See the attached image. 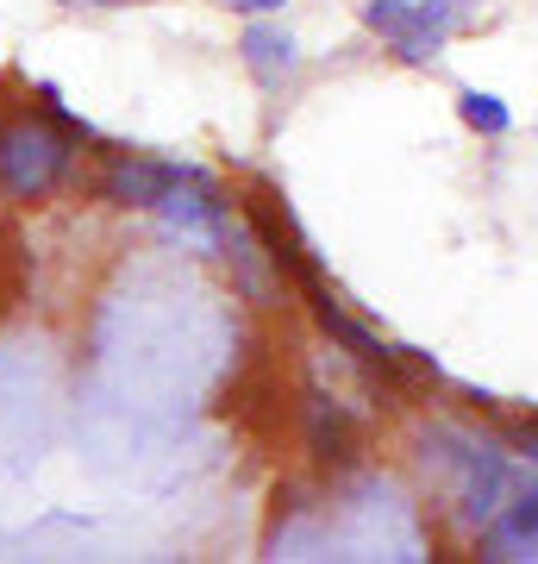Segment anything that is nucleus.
I'll return each instance as SVG.
<instances>
[{"mask_svg": "<svg viewBox=\"0 0 538 564\" xmlns=\"http://www.w3.org/2000/svg\"><path fill=\"white\" fill-rule=\"evenodd\" d=\"M69 163H76V132H63L44 107H25V113L0 120V195L7 202L32 207L44 195H57Z\"/></svg>", "mask_w": 538, "mask_h": 564, "instance_id": "nucleus-1", "label": "nucleus"}, {"mask_svg": "<svg viewBox=\"0 0 538 564\" xmlns=\"http://www.w3.org/2000/svg\"><path fill=\"white\" fill-rule=\"evenodd\" d=\"M239 214H244V226L257 232V245L276 258V270H282V282H295V289H314V282H326L319 276V258H314V245H307V232L295 226V214H288V202H282L270 182H251L244 188V202H239Z\"/></svg>", "mask_w": 538, "mask_h": 564, "instance_id": "nucleus-2", "label": "nucleus"}, {"mask_svg": "<svg viewBox=\"0 0 538 564\" xmlns=\"http://www.w3.org/2000/svg\"><path fill=\"white\" fill-rule=\"evenodd\" d=\"M188 170V163H169V158H144V151H107L100 158V182H95V195L107 207H151L176 188V176Z\"/></svg>", "mask_w": 538, "mask_h": 564, "instance_id": "nucleus-3", "label": "nucleus"}, {"mask_svg": "<svg viewBox=\"0 0 538 564\" xmlns=\"http://www.w3.org/2000/svg\"><path fill=\"white\" fill-rule=\"evenodd\" d=\"M300 440H307V458L319 470H351L363 458V421L332 395H307L300 408Z\"/></svg>", "mask_w": 538, "mask_h": 564, "instance_id": "nucleus-4", "label": "nucleus"}, {"mask_svg": "<svg viewBox=\"0 0 538 564\" xmlns=\"http://www.w3.org/2000/svg\"><path fill=\"white\" fill-rule=\"evenodd\" d=\"M363 25H370L376 39L395 44V57H407V63H432L439 44H444V32L426 20L419 0H370V7H363Z\"/></svg>", "mask_w": 538, "mask_h": 564, "instance_id": "nucleus-5", "label": "nucleus"}, {"mask_svg": "<svg viewBox=\"0 0 538 564\" xmlns=\"http://www.w3.org/2000/svg\"><path fill=\"white\" fill-rule=\"evenodd\" d=\"M220 251H226V263H232V282H239V295L251 307H282V270H276V258L257 245V232L244 226V232H232V220H226V239H220Z\"/></svg>", "mask_w": 538, "mask_h": 564, "instance_id": "nucleus-6", "label": "nucleus"}, {"mask_svg": "<svg viewBox=\"0 0 538 564\" xmlns=\"http://www.w3.org/2000/svg\"><path fill=\"white\" fill-rule=\"evenodd\" d=\"M239 57H244V69H251L257 82H282L288 69H295V39H288L282 25L257 20V25H244Z\"/></svg>", "mask_w": 538, "mask_h": 564, "instance_id": "nucleus-7", "label": "nucleus"}, {"mask_svg": "<svg viewBox=\"0 0 538 564\" xmlns=\"http://www.w3.org/2000/svg\"><path fill=\"white\" fill-rule=\"evenodd\" d=\"M488 558H538V489L514 496V508L501 514L495 540H488Z\"/></svg>", "mask_w": 538, "mask_h": 564, "instance_id": "nucleus-8", "label": "nucleus"}, {"mask_svg": "<svg viewBox=\"0 0 538 564\" xmlns=\"http://www.w3.org/2000/svg\"><path fill=\"white\" fill-rule=\"evenodd\" d=\"M458 113H463V126H476V132H488V139H501V132L514 126V113H507L495 95H482V88H463V95H458Z\"/></svg>", "mask_w": 538, "mask_h": 564, "instance_id": "nucleus-9", "label": "nucleus"}, {"mask_svg": "<svg viewBox=\"0 0 538 564\" xmlns=\"http://www.w3.org/2000/svg\"><path fill=\"white\" fill-rule=\"evenodd\" d=\"M514 440H519V452H526V458H532V464H538V433H532V426H519Z\"/></svg>", "mask_w": 538, "mask_h": 564, "instance_id": "nucleus-10", "label": "nucleus"}, {"mask_svg": "<svg viewBox=\"0 0 538 564\" xmlns=\"http://www.w3.org/2000/svg\"><path fill=\"white\" fill-rule=\"evenodd\" d=\"M282 0H244V13H276Z\"/></svg>", "mask_w": 538, "mask_h": 564, "instance_id": "nucleus-11", "label": "nucleus"}, {"mask_svg": "<svg viewBox=\"0 0 538 564\" xmlns=\"http://www.w3.org/2000/svg\"><path fill=\"white\" fill-rule=\"evenodd\" d=\"M220 7H239V13H244V0H220Z\"/></svg>", "mask_w": 538, "mask_h": 564, "instance_id": "nucleus-12", "label": "nucleus"}]
</instances>
